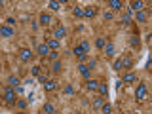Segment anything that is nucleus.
Segmentation results:
<instances>
[{"instance_id": "nucleus-1", "label": "nucleus", "mask_w": 152, "mask_h": 114, "mask_svg": "<svg viewBox=\"0 0 152 114\" xmlns=\"http://www.w3.org/2000/svg\"><path fill=\"white\" fill-rule=\"evenodd\" d=\"M4 101H6L8 104H15V101H17V97H15V89L10 88V86H6V88H4Z\"/></svg>"}, {"instance_id": "nucleus-2", "label": "nucleus", "mask_w": 152, "mask_h": 114, "mask_svg": "<svg viewBox=\"0 0 152 114\" xmlns=\"http://www.w3.org/2000/svg\"><path fill=\"white\" fill-rule=\"evenodd\" d=\"M146 95H148V88H146V84H139L135 89V99L137 101H145Z\"/></svg>"}, {"instance_id": "nucleus-3", "label": "nucleus", "mask_w": 152, "mask_h": 114, "mask_svg": "<svg viewBox=\"0 0 152 114\" xmlns=\"http://www.w3.org/2000/svg\"><path fill=\"white\" fill-rule=\"evenodd\" d=\"M32 55H34V53H32L31 50H27V48H23V50H19V59H21L23 63H28V61L32 59Z\"/></svg>"}, {"instance_id": "nucleus-4", "label": "nucleus", "mask_w": 152, "mask_h": 114, "mask_svg": "<svg viewBox=\"0 0 152 114\" xmlns=\"http://www.w3.org/2000/svg\"><path fill=\"white\" fill-rule=\"evenodd\" d=\"M145 8V2L142 0H133V2H129V12H141V10Z\"/></svg>"}, {"instance_id": "nucleus-5", "label": "nucleus", "mask_w": 152, "mask_h": 114, "mask_svg": "<svg viewBox=\"0 0 152 114\" xmlns=\"http://www.w3.org/2000/svg\"><path fill=\"white\" fill-rule=\"evenodd\" d=\"M13 34H15V31H13L12 27H8V25H2V27H0V36H4V38H12Z\"/></svg>"}, {"instance_id": "nucleus-6", "label": "nucleus", "mask_w": 152, "mask_h": 114, "mask_svg": "<svg viewBox=\"0 0 152 114\" xmlns=\"http://www.w3.org/2000/svg\"><path fill=\"white\" fill-rule=\"evenodd\" d=\"M50 51H51V50H50L46 44H38V46H36V53L42 55V57H48V55H50Z\"/></svg>"}, {"instance_id": "nucleus-7", "label": "nucleus", "mask_w": 152, "mask_h": 114, "mask_svg": "<svg viewBox=\"0 0 152 114\" xmlns=\"http://www.w3.org/2000/svg\"><path fill=\"white\" fill-rule=\"evenodd\" d=\"M78 70H80V74H82L86 80H89V76H91V70L88 69V65H86V63H80V65H78Z\"/></svg>"}, {"instance_id": "nucleus-8", "label": "nucleus", "mask_w": 152, "mask_h": 114, "mask_svg": "<svg viewBox=\"0 0 152 114\" xmlns=\"http://www.w3.org/2000/svg\"><path fill=\"white\" fill-rule=\"evenodd\" d=\"M65 34H66V28H65V27H55V28H53V38H55V40L65 38Z\"/></svg>"}, {"instance_id": "nucleus-9", "label": "nucleus", "mask_w": 152, "mask_h": 114, "mask_svg": "<svg viewBox=\"0 0 152 114\" xmlns=\"http://www.w3.org/2000/svg\"><path fill=\"white\" fill-rule=\"evenodd\" d=\"M38 23H40V25H44V27H48V25H50V23H51V15H50V13H40V17H38Z\"/></svg>"}, {"instance_id": "nucleus-10", "label": "nucleus", "mask_w": 152, "mask_h": 114, "mask_svg": "<svg viewBox=\"0 0 152 114\" xmlns=\"http://www.w3.org/2000/svg\"><path fill=\"white\" fill-rule=\"evenodd\" d=\"M44 89L48 93L55 91V89H57V82H55V80H46V82H44Z\"/></svg>"}, {"instance_id": "nucleus-11", "label": "nucleus", "mask_w": 152, "mask_h": 114, "mask_svg": "<svg viewBox=\"0 0 152 114\" xmlns=\"http://www.w3.org/2000/svg\"><path fill=\"white\" fill-rule=\"evenodd\" d=\"M95 13H97V8H95V6L84 8V17H88V19H93V17H95Z\"/></svg>"}, {"instance_id": "nucleus-12", "label": "nucleus", "mask_w": 152, "mask_h": 114, "mask_svg": "<svg viewBox=\"0 0 152 114\" xmlns=\"http://www.w3.org/2000/svg\"><path fill=\"white\" fill-rule=\"evenodd\" d=\"M107 6L110 8L112 12H122V2H120V0H110Z\"/></svg>"}, {"instance_id": "nucleus-13", "label": "nucleus", "mask_w": 152, "mask_h": 114, "mask_svg": "<svg viewBox=\"0 0 152 114\" xmlns=\"http://www.w3.org/2000/svg\"><path fill=\"white\" fill-rule=\"evenodd\" d=\"M6 86H10V88H13V89H15L17 86H21V80H19L17 76H13V74H12V76L8 78V84H6Z\"/></svg>"}, {"instance_id": "nucleus-14", "label": "nucleus", "mask_w": 152, "mask_h": 114, "mask_svg": "<svg viewBox=\"0 0 152 114\" xmlns=\"http://www.w3.org/2000/svg\"><path fill=\"white\" fill-rule=\"evenodd\" d=\"M133 82H137V76L133 74V72H127V74L122 78V84H133Z\"/></svg>"}, {"instance_id": "nucleus-15", "label": "nucleus", "mask_w": 152, "mask_h": 114, "mask_svg": "<svg viewBox=\"0 0 152 114\" xmlns=\"http://www.w3.org/2000/svg\"><path fill=\"white\" fill-rule=\"evenodd\" d=\"M86 88H88L89 91H97L99 82H97V80H86Z\"/></svg>"}, {"instance_id": "nucleus-16", "label": "nucleus", "mask_w": 152, "mask_h": 114, "mask_svg": "<svg viewBox=\"0 0 152 114\" xmlns=\"http://www.w3.org/2000/svg\"><path fill=\"white\" fill-rule=\"evenodd\" d=\"M46 46L50 48L51 51H57V48H59V40H55V38H50V40L46 42Z\"/></svg>"}, {"instance_id": "nucleus-17", "label": "nucleus", "mask_w": 152, "mask_h": 114, "mask_svg": "<svg viewBox=\"0 0 152 114\" xmlns=\"http://www.w3.org/2000/svg\"><path fill=\"white\" fill-rule=\"evenodd\" d=\"M135 19H137L139 23H145L146 19H148V15H146L145 10H141V12H135Z\"/></svg>"}, {"instance_id": "nucleus-18", "label": "nucleus", "mask_w": 152, "mask_h": 114, "mask_svg": "<svg viewBox=\"0 0 152 114\" xmlns=\"http://www.w3.org/2000/svg\"><path fill=\"white\" fill-rule=\"evenodd\" d=\"M122 69H131V66H133V59H131V57H122Z\"/></svg>"}, {"instance_id": "nucleus-19", "label": "nucleus", "mask_w": 152, "mask_h": 114, "mask_svg": "<svg viewBox=\"0 0 152 114\" xmlns=\"http://www.w3.org/2000/svg\"><path fill=\"white\" fill-rule=\"evenodd\" d=\"M97 91H99V95H101V97H107V95H108V86H107V84H101V82H99V88H97Z\"/></svg>"}, {"instance_id": "nucleus-20", "label": "nucleus", "mask_w": 152, "mask_h": 114, "mask_svg": "<svg viewBox=\"0 0 152 114\" xmlns=\"http://www.w3.org/2000/svg\"><path fill=\"white\" fill-rule=\"evenodd\" d=\"M131 12H129V10H126V12H124V15H122V23H124V25H129V23H131Z\"/></svg>"}, {"instance_id": "nucleus-21", "label": "nucleus", "mask_w": 152, "mask_h": 114, "mask_svg": "<svg viewBox=\"0 0 152 114\" xmlns=\"http://www.w3.org/2000/svg\"><path fill=\"white\" fill-rule=\"evenodd\" d=\"M104 46H107V40H104L103 36H97V38H95V48H97V50H103Z\"/></svg>"}, {"instance_id": "nucleus-22", "label": "nucleus", "mask_w": 152, "mask_h": 114, "mask_svg": "<svg viewBox=\"0 0 152 114\" xmlns=\"http://www.w3.org/2000/svg\"><path fill=\"white\" fill-rule=\"evenodd\" d=\"M103 103H104V97H101V95H99V97L93 101V108H95V110H99V108L103 107Z\"/></svg>"}, {"instance_id": "nucleus-23", "label": "nucleus", "mask_w": 152, "mask_h": 114, "mask_svg": "<svg viewBox=\"0 0 152 114\" xmlns=\"http://www.w3.org/2000/svg\"><path fill=\"white\" fill-rule=\"evenodd\" d=\"M27 104H28V101H25V99H17V101H15V107L19 108V110H25Z\"/></svg>"}, {"instance_id": "nucleus-24", "label": "nucleus", "mask_w": 152, "mask_h": 114, "mask_svg": "<svg viewBox=\"0 0 152 114\" xmlns=\"http://www.w3.org/2000/svg\"><path fill=\"white\" fill-rule=\"evenodd\" d=\"M129 46H133V48H139L141 46V40H139V36H137V34H133L129 38Z\"/></svg>"}, {"instance_id": "nucleus-25", "label": "nucleus", "mask_w": 152, "mask_h": 114, "mask_svg": "<svg viewBox=\"0 0 152 114\" xmlns=\"http://www.w3.org/2000/svg\"><path fill=\"white\" fill-rule=\"evenodd\" d=\"M42 110H44L46 114H55V108H53V104H51V103H46Z\"/></svg>"}, {"instance_id": "nucleus-26", "label": "nucleus", "mask_w": 152, "mask_h": 114, "mask_svg": "<svg viewBox=\"0 0 152 114\" xmlns=\"http://www.w3.org/2000/svg\"><path fill=\"white\" fill-rule=\"evenodd\" d=\"M101 112L103 114H112V107L108 103H103V107H101Z\"/></svg>"}, {"instance_id": "nucleus-27", "label": "nucleus", "mask_w": 152, "mask_h": 114, "mask_svg": "<svg viewBox=\"0 0 152 114\" xmlns=\"http://www.w3.org/2000/svg\"><path fill=\"white\" fill-rule=\"evenodd\" d=\"M103 50L107 51V55H108V57H112V55H114V46H112V44H107V46L103 48Z\"/></svg>"}, {"instance_id": "nucleus-28", "label": "nucleus", "mask_w": 152, "mask_h": 114, "mask_svg": "<svg viewBox=\"0 0 152 114\" xmlns=\"http://www.w3.org/2000/svg\"><path fill=\"white\" fill-rule=\"evenodd\" d=\"M61 69H63V66H61V61H53V65H51V70H53V72H61Z\"/></svg>"}, {"instance_id": "nucleus-29", "label": "nucleus", "mask_w": 152, "mask_h": 114, "mask_svg": "<svg viewBox=\"0 0 152 114\" xmlns=\"http://www.w3.org/2000/svg\"><path fill=\"white\" fill-rule=\"evenodd\" d=\"M72 15L74 17H84V8H74L72 10Z\"/></svg>"}, {"instance_id": "nucleus-30", "label": "nucleus", "mask_w": 152, "mask_h": 114, "mask_svg": "<svg viewBox=\"0 0 152 114\" xmlns=\"http://www.w3.org/2000/svg\"><path fill=\"white\" fill-rule=\"evenodd\" d=\"M48 6L53 10V12H57V10H59V6H61V2H57V0H51V2L48 4Z\"/></svg>"}, {"instance_id": "nucleus-31", "label": "nucleus", "mask_w": 152, "mask_h": 114, "mask_svg": "<svg viewBox=\"0 0 152 114\" xmlns=\"http://www.w3.org/2000/svg\"><path fill=\"white\" fill-rule=\"evenodd\" d=\"M40 70H42V66H40V65H34V66L31 69V72L34 74V76H40Z\"/></svg>"}, {"instance_id": "nucleus-32", "label": "nucleus", "mask_w": 152, "mask_h": 114, "mask_svg": "<svg viewBox=\"0 0 152 114\" xmlns=\"http://www.w3.org/2000/svg\"><path fill=\"white\" fill-rule=\"evenodd\" d=\"M112 69H114V70H120V69H122V61H120V59H116V61L112 63Z\"/></svg>"}, {"instance_id": "nucleus-33", "label": "nucleus", "mask_w": 152, "mask_h": 114, "mask_svg": "<svg viewBox=\"0 0 152 114\" xmlns=\"http://www.w3.org/2000/svg\"><path fill=\"white\" fill-rule=\"evenodd\" d=\"M48 57H50L51 61H59V53H57V51H50V55H48Z\"/></svg>"}, {"instance_id": "nucleus-34", "label": "nucleus", "mask_w": 152, "mask_h": 114, "mask_svg": "<svg viewBox=\"0 0 152 114\" xmlns=\"http://www.w3.org/2000/svg\"><path fill=\"white\" fill-rule=\"evenodd\" d=\"M95 66H97V61H95V59H89L88 61V69L91 70V69H95Z\"/></svg>"}, {"instance_id": "nucleus-35", "label": "nucleus", "mask_w": 152, "mask_h": 114, "mask_svg": "<svg viewBox=\"0 0 152 114\" xmlns=\"http://www.w3.org/2000/svg\"><path fill=\"white\" fill-rule=\"evenodd\" d=\"M112 12H104V21H112Z\"/></svg>"}, {"instance_id": "nucleus-36", "label": "nucleus", "mask_w": 152, "mask_h": 114, "mask_svg": "<svg viewBox=\"0 0 152 114\" xmlns=\"http://www.w3.org/2000/svg\"><path fill=\"white\" fill-rule=\"evenodd\" d=\"M13 25H15V19H13V17H8V27H13Z\"/></svg>"}, {"instance_id": "nucleus-37", "label": "nucleus", "mask_w": 152, "mask_h": 114, "mask_svg": "<svg viewBox=\"0 0 152 114\" xmlns=\"http://www.w3.org/2000/svg\"><path fill=\"white\" fill-rule=\"evenodd\" d=\"M65 93H74V88H72V86H66V88H65Z\"/></svg>"}, {"instance_id": "nucleus-38", "label": "nucleus", "mask_w": 152, "mask_h": 114, "mask_svg": "<svg viewBox=\"0 0 152 114\" xmlns=\"http://www.w3.org/2000/svg\"><path fill=\"white\" fill-rule=\"evenodd\" d=\"M38 80H40V82H42V84H44V82H46V80H48V76H46V74H40V76H38Z\"/></svg>"}, {"instance_id": "nucleus-39", "label": "nucleus", "mask_w": 152, "mask_h": 114, "mask_svg": "<svg viewBox=\"0 0 152 114\" xmlns=\"http://www.w3.org/2000/svg\"><path fill=\"white\" fill-rule=\"evenodd\" d=\"M19 93H23V88H21V86H17V88H15V95H19Z\"/></svg>"}, {"instance_id": "nucleus-40", "label": "nucleus", "mask_w": 152, "mask_h": 114, "mask_svg": "<svg viewBox=\"0 0 152 114\" xmlns=\"http://www.w3.org/2000/svg\"><path fill=\"white\" fill-rule=\"evenodd\" d=\"M17 114H25V112H23V110H21V112H17Z\"/></svg>"}, {"instance_id": "nucleus-41", "label": "nucleus", "mask_w": 152, "mask_h": 114, "mask_svg": "<svg viewBox=\"0 0 152 114\" xmlns=\"http://www.w3.org/2000/svg\"><path fill=\"white\" fill-rule=\"evenodd\" d=\"M0 69H2V61H0Z\"/></svg>"}]
</instances>
